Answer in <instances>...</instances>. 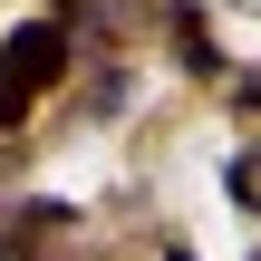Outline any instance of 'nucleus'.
<instances>
[{
  "mask_svg": "<svg viewBox=\"0 0 261 261\" xmlns=\"http://www.w3.org/2000/svg\"><path fill=\"white\" fill-rule=\"evenodd\" d=\"M0 68H10L29 97H48V87L68 77V29H58V19H19V29H10V48H0Z\"/></svg>",
  "mask_w": 261,
  "mask_h": 261,
  "instance_id": "nucleus-1",
  "label": "nucleus"
},
{
  "mask_svg": "<svg viewBox=\"0 0 261 261\" xmlns=\"http://www.w3.org/2000/svg\"><path fill=\"white\" fill-rule=\"evenodd\" d=\"M58 223H68V203H29V213H10V232H0V252H10V261H29L39 242H48V232H58Z\"/></svg>",
  "mask_w": 261,
  "mask_h": 261,
  "instance_id": "nucleus-2",
  "label": "nucleus"
},
{
  "mask_svg": "<svg viewBox=\"0 0 261 261\" xmlns=\"http://www.w3.org/2000/svg\"><path fill=\"white\" fill-rule=\"evenodd\" d=\"M174 48H184V58H194L203 77L223 68V58H213V29H203V10H194V0H174Z\"/></svg>",
  "mask_w": 261,
  "mask_h": 261,
  "instance_id": "nucleus-3",
  "label": "nucleus"
},
{
  "mask_svg": "<svg viewBox=\"0 0 261 261\" xmlns=\"http://www.w3.org/2000/svg\"><path fill=\"white\" fill-rule=\"evenodd\" d=\"M223 194H232L242 213H261V145H252V155H232V174H223Z\"/></svg>",
  "mask_w": 261,
  "mask_h": 261,
  "instance_id": "nucleus-4",
  "label": "nucleus"
},
{
  "mask_svg": "<svg viewBox=\"0 0 261 261\" xmlns=\"http://www.w3.org/2000/svg\"><path fill=\"white\" fill-rule=\"evenodd\" d=\"M29 107H39V97H29V87H19V77H10V68H0V136H10V126H19V116H29Z\"/></svg>",
  "mask_w": 261,
  "mask_h": 261,
  "instance_id": "nucleus-5",
  "label": "nucleus"
},
{
  "mask_svg": "<svg viewBox=\"0 0 261 261\" xmlns=\"http://www.w3.org/2000/svg\"><path fill=\"white\" fill-rule=\"evenodd\" d=\"M232 107H252V116H261V77H242V87H232Z\"/></svg>",
  "mask_w": 261,
  "mask_h": 261,
  "instance_id": "nucleus-6",
  "label": "nucleus"
},
{
  "mask_svg": "<svg viewBox=\"0 0 261 261\" xmlns=\"http://www.w3.org/2000/svg\"><path fill=\"white\" fill-rule=\"evenodd\" d=\"M165 261H194V252H184V242H174V252H165Z\"/></svg>",
  "mask_w": 261,
  "mask_h": 261,
  "instance_id": "nucleus-7",
  "label": "nucleus"
}]
</instances>
